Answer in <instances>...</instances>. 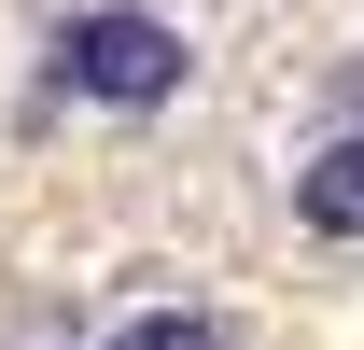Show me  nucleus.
<instances>
[{"instance_id": "obj_3", "label": "nucleus", "mask_w": 364, "mask_h": 350, "mask_svg": "<svg viewBox=\"0 0 364 350\" xmlns=\"http://www.w3.org/2000/svg\"><path fill=\"white\" fill-rule=\"evenodd\" d=\"M98 350H225V322H210V308H127Z\"/></svg>"}, {"instance_id": "obj_1", "label": "nucleus", "mask_w": 364, "mask_h": 350, "mask_svg": "<svg viewBox=\"0 0 364 350\" xmlns=\"http://www.w3.org/2000/svg\"><path fill=\"white\" fill-rule=\"evenodd\" d=\"M182 70H196V43L140 0H85L56 28V98H98V112H154V98H182Z\"/></svg>"}, {"instance_id": "obj_2", "label": "nucleus", "mask_w": 364, "mask_h": 350, "mask_svg": "<svg viewBox=\"0 0 364 350\" xmlns=\"http://www.w3.org/2000/svg\"><path fill=\"white\" fill-rule=\"evenodd\" d=\"M294 224H309V238H364V127H336L309 169H294Z\"/></svg>"}]
</instances>
